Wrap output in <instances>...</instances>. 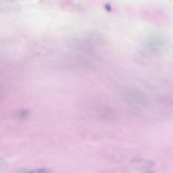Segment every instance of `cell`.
<instances>
[{
    "label": "cell",
    "instance_id": "obj_5",
    "mask_svg": "<svg viewBox=\"0 0 173 173\" xmlns=\"http://www.w3.org/2000/svg\"><path fill=\"white\" fill-rule=\"evenodd\" d=\"M46 34H47V33H46ZM48 36H49V35H48ZM49 37H50V36H49Z\"/></svg>",
    "mask_w": 173,
    "mask_h": 173
},
{
    "label": "cell",
    "instance_id": "obj_3",
    "mask_svg": "<svg viewBox=\"0 0 173 173\" xmlns=\"http://www.w3.org/2000/svg\"><path fill=\"white\" fill-rule=\"evenodd\" d=\"M19 26H20V27H21V26H20V25H19ZM22 28H23V27H22ZM25 30H26V29H25ZM30 34H31V33H30ZM33 36H34V35H33Z\"/></svg>",
    "mask_w": 173,
    "mask_h": 173
},
{
    "label": "cell",
    "instance_id": "obj_1",
    "mask_svg": "<svg viewBox=\"0 0 173 173\" xmlns=\"http://www.w3.org/2000/svg\"><path fill=\"white\" fill-rule=\"evenodd\" d=\"M100 111L101 117L104 119L109 120L115 117V112L108 107H102L100 108Z\"/></svg>",
    "mask_w": 173,
    "mask_h": 173
},
{
    "label": "cell",
    "instance_id": "obj_4",
    "mask_svg": "<svg viewBox=\"0 0 173 173\" xmlns=\"http://www.w3.org/2000/svg\"><path fill=\"white\" fill-rule=\"evenodd\" d=\"M44 28H45V27H44ZM45 29H46V28H45ZM47 31H48V30H47ZM49 34H50V33H49ZM50 35H51V34H50ZM56 44H57V43H56Z\"/></svg>",
    "mask_w": 173,
    "mask_h": 173
},
{
    "label": "cell",
    "instance_id": "obj_2",
    "mask_svg": "<svg viewBox=\"0 0 173 173\" xmlns=\"http://www.w3.org/2000/svg\"><path fill=\"white\" fill-rule=\"evenodd\" d=\"M52 171L49 169L42 168L33 170L26 171V173H51Z\"/></svg>",
    "mask_w": 173,
    "mask_h": 173
}]
</instances>
